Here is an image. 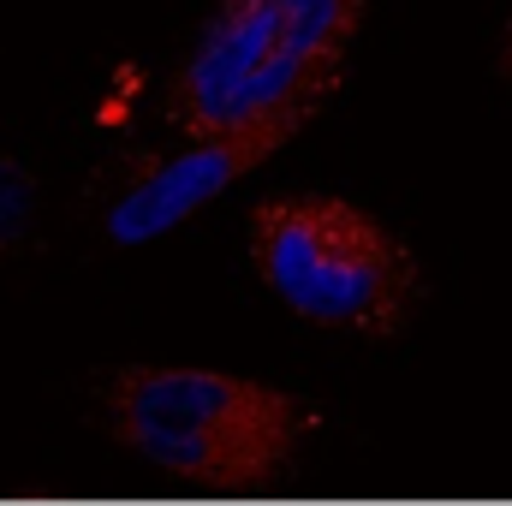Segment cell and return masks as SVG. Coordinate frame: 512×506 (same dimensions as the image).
Segmentation results:
<instances>
[{"label": "cell", "instance_id": "1", "mask_svg": "<svg viewBox=\"0 0 512 506\" xmlns=\"http://www.w3.org/2000/svg\"><path fill=\"white\" fill-rule=\"evenodd\" d=\"M358 24L364 0H221L167 90V126L179 137L256 120L310 126L346 78Z\"/></svg>", "mask_w": 512, "mask_h": 506}, {"label": "cell", "instance_id": "2", "mask_svg": "<svg viewBox=\"0 0 512 506\" xmlns=\"http://www.w3.org/2000/svg\"><path fill=\"white\" fill-rule=\"evenodd\" d=\"M108 417L143 465L191 489H262L310 435V405L298 393L209 364L126 370L108 393Z\"/></svg>", "mask_w": 512, "mask_h": 506}, {"label": "cell", "instance_id": "3", "mask_svg": "<svg viewBox=\"0 0 512 506\" xmlns=\"http://www.w3.org/2000/svg\"><path fill=\"white\" fill-rule=\"evenodd\" d=\"M256 280L310 328L393 340L423 298V268L382 221L328 191H286L251 209Z\"/></svg>", "mask_w": 512, "mask_h": 506}, {"label": "cell", "instance_id": "4", "mask_svg": "<svg viewBox=\"0 0 512 506\" xmlns=\"http://www.w3.org/2000/svg\"><path fill=\"white\" fill-rule=\"evenodd\" d=\"M298 120H256V126L209 131V137H185V149L149 161L108 209V239L114 245H149L161 233H173L179 221H191L197 209H209L233 179L256 173L280 143L298 137Z\"/></svg>", "mask_w": 512, "mask_h": 506}, {"label": "cell", "instance_id": "5", "mask_svg": "<svg viewBox=\"0 0 512 506\" xmlns=\"http://www.w3.org/2000/svg\"><path fill=\"white\" fill-rule=\"evenodd\" d=\"M30 203H36L30 173H24L18 161H6V155H0V251L24 239V227H30Z\"/></svg>", "mask_w": 512, "mask_h": 506}, {"label": "cell", "instance_id": "6", "mask_svg": "<svg viewBox=\"0 0 512 506\" xmlns=\"http://www.w3.org/2000/svg\"><path fill=\"white\" fill-rule=\"evenodd\" d=\"M501 78L512 84V36H507V48H501Z\"/></svg>", "mask_w": 512, "mask_h": 506}]
</instances>
